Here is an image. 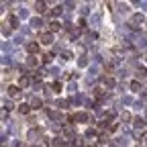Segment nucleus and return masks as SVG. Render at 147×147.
<instances>
[{"label":"nucleus","mask_w":147,"mask_h":147,"mask_svg":"<svg viewBox=\"0 0 147 147\" xmlns=\"http://www.w3.org/2000/svg\"><path fill=\"white\" fill-rule=\"evenodd\" d=\"M39 45H41L39 41H33V43L27 45V51H29V53H37V51H39Z\"/></svg>","instance_id":"obj_4"},{"label":"nucleus","mask_w":147,"mask_h":147,"mask_svg":"<svg viewBox=\"0 0 147 147\" xmlns=\"http://www.w3.org/2000/svg\"><path fill=\"white\" fill-rule=\"evenodd\" d=\"M39 43L41 45H51L53 43V33H41L39 35Z\"/></svg>","instance_id":"obj_1"},{"label":"nucleus","mask_w":147,"mask_h":147,"mask_svg":"<svg viewBox=\"0 0 147 147\" xmlns=\"http://www.w3.org/2000/svg\"><path fill=\"white\" fill-rule=\"evenodd\" d=\"M37 63H39V61H37V59H35V57H31V59H29V65H31V67H35V65H37Z\"/></svg>","instance_id":"obj_20"},{"label":"nucleus","mask_w":147,"mask_h":147,"mask_svg":"<svg viewBox=\"0 0 147 147\" xmlns=\"http://www.w3.org/2000/svg\"><path fill=\"white\" fill-rule=\"evenodd\" d=\"M49 29H51V33H53V31H59V29H61V23H59V21H53V23H49Z\"/></svg>","instance_id":"obj_6"},{"label":"nucleus","mask_w":147,"mask_h":147,"mask_svg":"<svg viewBox=\"0 0 147 147\" xmlns=\"http://www.w3.org/2000/svg\"><path fill=\"white\" fill-rule=\"evenodd\" d=\"M78 63H80V65H82V67H84V65H88V59H84V57H82V59H80V61H78Z\"/></svg>","instance_id":"obj_21"},{"label":"nucleus","mask_w":147,"mask_h":147,"mask_svg":"<svg viewBox=\"0 0 147 147\" xmlns=\"http://www.w3.org/2000/svg\"><path fill=\"white\" fill-rule=\"evenodd\" d=\"M51 57H53L51 53H45V55H43V61H45V63H49V61H51Z\"/></svg>","instance_id":"obj_17"},{"label":"nucleus","mask_w":147,"mask_h":147,"mask_svg":"<svg viewBox=\"0 0 147 147\" xmlns=\"http://www.w3.org/2000/svg\"><path fill=\"white\" fill-rule=\"evenodd\" d=\"M51 90H53V92H59V90H61V84H59V82L51 84Z\"/></svg>","instance_id":"obj_13"},{"label":"nucleus","mask_w":147,"mask_h":147,"mask_svg":"<svg viewBox=\"0 0 147 147\" xmlns=\"http://www.w3.org/2000/svg\"><path fill=\"white\" fill-rule=\"evenodd\" d=\"M143 125H145V121H143V119H135V127H137V129H141Z\"/></svg>","instance_id":"obj_15"},{"label":"nucleus","mask_w":147,"mask_h":147,"mask_svg":"<svg viewBox=\"0 0 147 147\" xmlns=\"http://www.w3.org/2000/svg\"><path fill=\"white\" fill-rule=\"evenodd\" d=\"M31 25H33V27H41L43 23H41V18H33V21H31Z\"/></svg>","instance_id":"obj_14"},{"label":"nucleus","mask_w":147,"mask_h":147,"mask_svg":"<svg viewBox=\"0 0 147 147\" xmlns=\"http://www.w3.org/2000/svg\"><path fill=\"white\" fill-rule=\"evenodd\" d=\"M8 96L10 98H18L21 96V88L18 86H8Z\"/></svg>","instance_id":"obj_2"},{"label":"nucleus","mask_w":147,"mask_h":147,"mask_svg":"<svg viewBox=\"0 0 147 147\" xmlns=\"http://www.w3.org/2000/svg\"><path fill=\"white\" fill-rule=\"evenodd\" d=\"M121 119H123V121H131V115H129V113H123Z\"/></svg>","instance_id":"obj_19"},{"label":"nucleus","mask_w":147,"mask_h":147,"mask_svg":"<svg viewBox=\"0 0 147 147\" xmlns=\"http://www.w3.org/2000/svg\"><path fill=\"white\" fill-rule=\"evenodd\" d=\"M29 106H33V108H39V106H41V100H39V98H31Z\"/></svg>","instance_id":"obj_8"},{"label":"nucleus","mask_w":147,"mask_h":147,"mask_svg":"<svg viewBox=\"0 0 147 147\" xmlns=\"http://www.w3.org/2000/svg\"><path fill=\"white\" fill-rule=\"evenodd\" d=\"M143 21H145L143 14H135V16L131 18V23H133V25H143Z\"/></svg>","instance_id":"obj_5"},{"label":"nucleus","mask_w":147,"mask_h":147,"mask_svg":"<svg viewBox=\"0 0 147 147\" xmlns=\"http://www.w3.org/2000/svg\"><path fill=\"white\" fill-rule=\"evenodd\" d=\"M137 76H139V78H147V69H143V67H141V69L137 71Z\"/></svg>","instance_id":"obj_16"},{"label":"nucleus","mask_w":147,"mask_h":147,"mask_svg":"<svg viewBox=\"0 0 147 147\" xmlns=\"http://www.w3.org/2000/svg\"><path fill=\"white\" fill-rule=\"evenodd\" d=\"M131 90H133V92H139V90H141V84H139V82H131Z\"/></svg>","instance_id":"obj_11"},{"label":"nucleus","mask_w":147,"mask_h":147,"mask_svg":"<svg viewBox=\"0 0 147 147\" xmlns=\"http://www.w3.org/2000/svg\"><path fill=\"white\" fill-rule=\"evenodd\" d=\"M45 6H47L45 2H37V4H35V8H37V12H45Z\"/></svg>","instance_id":"obj_9"},{"label":"nucleus","mask_w":147,"mask_h":147,"mask_svg":"<svg viewBox=\"0 0 147 147\" xmlns=\"http://www.w3.org/2000/svg\"><path fill=\"white\" fill-rule=\"evenodd\" d=\"M8 23H10V27L16 29V27H18V18H16V16H10V18H8Z\"/></svg>","instance_id":"obj_10"},{"label":"nucleus","mask_w":147,"mask_h":147,"mask_svg":"<svg viewBox=\"0 0 147 147\" xmlns=\"http://www.w3.org/2000/svg\"><path fill=\"white\" fill-rule=\"evenodd\" d=\"M29 108H31L29 104H21V106H18V110H21L23 115H27V113H29Z\"/></svg>","instance_id":"obj_12"},{"label":"nucleus","mask_w":147,"mask_h":147,"mask_svg":"<svg viewBox=\"0 0 147 147\" xmlns=\"http://www.w3.org/2000/svg\"><path fill=\"white\" fill-rule=\"evenodd\" d=\"M69 121H71V123H74V121L86 123V121H88V115H86V113H78V115H71V117H69Z\"/></svg>","instance_id":"obj_3"},{"label":"nucleus","mask_w":147,"mask_h":147,"mask_svg":"<svg viewBox=\"0 0 147 147\" xmlns=\"http://www.w3.org/2000/svg\"><path fill=\"white\" fill-rule=\"evenodd\" d=\"M18 84H21V86H29V78H25V76H23V78H21V82H18Z\"/></svg>","instance_id":"obj_18"},{"label":"nucleus","mask_w":147,"mask_h":147,"mask_svg":"<svg viewBox=\"0 0 147 147\" xmlns=\"http://www.w3.org/2000/svg\"><path fill=\"white\" fill-rule=\"evenodd\" d=\"M39 135H41V133H39V129H31V131H29V139H37Z\"/></svg>","instance_id":"obj_7"}]
</instances>
